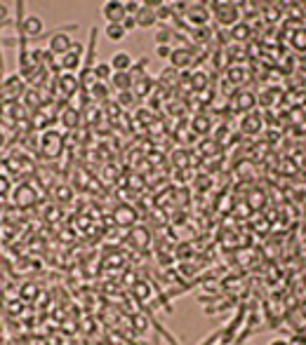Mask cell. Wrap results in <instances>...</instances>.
Here are the masks:
<instances>
[{
    "label": "cell",
    "mask_w": 306,
    "mask_h": 345,
    "mask_svg": "<svg viewBox=\"0 0 306 345\" xmlns=\"http://www.w3.org/2000/svg\"><path fill=\"white\" fill-rule=\"evenodd\" d=\"M233 101H236V108L238 110H243V113H250V110H254V106H257V96L252 94V92H238V94H236V99H233Z\"/></svg>",
    "instance_id": "obj_12"
},
{
    "label": "cell",
    "mask_w": 306,
    "mask_h": 345,
    "mask_svg": "<svg viewBox=\"0 0 306 345\" xmlns=\"http://www.w3.org/2000/svg\"><path fill=\"white\" fill-rule=\"evenodd\" d=\"M135 296L142 298V301H146V298L151 296V289L149 284H144V282H139V284H135Z\"/></svg>",
    "instance_id": "obj_24"
},
{
    "label": "cell",
    "mask_w": 306,
    "mask_h": 345,
    "mask_svg": "<svg viewBox=\"0 0 306 345\" xmlns=\"http://www.w3.org/2000/svg\"><path fill=\"white\" fill-rule=\"evenodd\" d=\"M64 148V139L59 132H45L40 139V153L45 157H57Z\"/></svg>",
    "instance_id": "obj_3"
},
{
    "label": "cell",
    "mask_w": 306,
    "mask_h": 345,
    "mask_svg": "<svg viewBox=\"0 0 306 345\" xmlns=\"http://www.w3.org/2000/svg\"><path fill=\"white\" fill-rule=\"evenodd\" d=\"M207 80H210V78H207V73H203V71H198V73L191 75V87L200 92V89L207 87Z\"/></svg>",
    "instance_id": "obj_23"
},
{
    "label": "cell",
    "mask_w": 306,
    "mask_h": 345,
    "mask_svg": "<svg viewBox=\"0 0 306 345\" xmlns=\"http://www.w3.org/2000/svg\"><path fill=\"white\" fill-rule=\"evenodd\" d=\"M78 120H80V113L75 108H66L64 113H61V125L66 129H73V127H78Z\"/></svg>",
    "instance_id": "obj_19"
},
{
    "label": "cell",
    "mask_w": 306,
    "mask_h": 345,
    "mask_svg": "<svg viewBox=\"0 0 306 345\" xmlns=\"http://www.w3.org/2000/svg\"><path fill=\"white\" fill-rule=\"evenodd\" d=\"M80 56L82 54H78V52H68V54H64L61 56V64H59V68H64V73H73L75 68L80 66Z\"/></svg>",
    "instance_id": "obj_15"
},
{
    "label": "cell",
    "mask_w": 306,
    "mask_h": 345,
    "mask_svg": "<svg viewBox=\"0 0 306 345\" xmlns=\"http://www.w3.org/2000/svg\"><path fill=\"white\" fill-rule=\"evenodd\" d=\"M19 31L24 38H40L42 33H45V24H42L40 17H35V14H28V17H24V21L19 24Z\"/></svg>",
    "instance_id": "obj_7"
},
{
    "label": "cell",
    "mask_w": 306,
    "mask_h": 345,
    "mask_svg": "<svg viewBox=\"0 0 306 345\" xmlns=\"http://www.w3.org/2000/svg\"><path fill=\"white\" fill-rule=\"evenodd\" d=\"M57 87H59V94H61V96H73L75 92L80 89L78 75H73V73H64V75H59V80H57Z\"/></svg>",
    "instance_id": "obj_9"
},
{
    "label": "cell",
    "mask_w": 306,
    "mask_h": 345,
    "mask_svg": "<svg viewBox=\"0 0 306 345\" xmlns=\"http://www.w3.org/2000/svg\"><path fill=\"white\" fill-rule=\"evenodd\" d=\"M3 143H5V136H3V132H0V148H3Z\"/></svg>",
    "instance_id": "obj_40"
},
{
    "label": "cell",
    "mask_w": 306,
    "mask_h": 345,
    "mask_svg": "<svg viewBox=\"0 0 306 345\" xmlns=\"http://www.w3.org/2000/svg\"><path fill=\"white\" fill-rule=\"evenodd\" d=\"M122 28H125L127 33H129V31H135V28H137V19H135V17H125V21H122Z\"/></svg>",
    "instance_id": "obj_31"
},
{
    "label": "cell",
    "mask_w": 306,
    "mask_h": 345,
    "mask_svg": "<svg viewBox=\"0 0 306 345\" xmlns=\"http://www.w3.org/2000/svg\"><path fill=\"white\" fill-rule=\"evenodd\" d=\"M219 148V146H217V143H203V150H205V153H214V150H217Z\"/></svg>",
    "instance_id": "obj_34"
},
{
    "label": "cell",
    "mask_w": 306,
    "mask_h": 345,
    "mask_svg": "<svg viewBox=\"0 0 306 345\" xmlns=\"http://www.w3.org/2000/svg\"><path fill=\"white\" fill-rule=\"evenodd\" d=\"M231 38L233 40H247V38H250V24L238 21V24L231 28Z\"/></svg>",
    "instance_id": "obj_21"
},
{
    "label": "cell",
    "mask_w": 306,
    "mask_h": 345,
    "mask_svg": "<svg viewBox=\"0 0 306 345\" xmlns=\"http://www.w3.org/2000/svg\"><path fill=\"white\" fill-rule=\"evenodd\" d=\"M0 82H3V71H0Z\"/></svg>",
    "instance_id": "obj_41"
},
{
    "label": "cell",
    "mask_w": 306,
    "mask_h": 345,
    "mask_svg": "<svg viewBox=\"0 0 306 345\" xmlns=\"http://www.w3.org/2000/svg\"><path fill=\"white\" fill-rule=\"evenodd\" d=\"M88 92H90V99H92V101H106V99H109V85H106V82H95Z\"/></svg>",
    "instance_id": "obj_17"
},
{
    "label": "cell",
    "mask_w": 306,
    "mask_h": 345,
    "mask_svg": "<svg viewBox=\"0 0 306 345\" xmlns=\"http://www.w3.org/2000/svg\"><path fill=\"white\" fill-rule=\"evenodd\" d=\"M102 14L106 24H122L127 12H125V3L122 0H109V3H104L102 7Z\"/></svg>",
    "instance_id": "obj_5"
},
{
    "label": "cell",
    "mask_w": 306,
    "mask_h": 345,
    "mask_svg": "<svg viewBox=\"0 0 306 345\" xmlns=\"http://www.w3.org/2000/svg\"><path fill=\"white\" fill-rule=\"evenodd\" d=\"M10 193V179L7 176H0V197H5Z\"/></svg>",
    "instance_id": "obj_30"
},
{
    "label": "cell",
    "mask_w": 306,
    "mask_h": 345,
    "mask_svg": "<svg viewBox=\"0 0 306 345\" xmlns=\"http://www.w3.org/2000/svg\"><path fill=\"white\" fill-rule=\"evenodd\" d=\"M261 200H264V197H261V193H252V204H254V207H257Z\"/></svg>",
    "instance_id": "obj_37"
},
{
    "label": "cell",
    "mask_w": 306,
    "mask_h": 345,
    "mask_svg": "<svg viewBox=\"0 0 306 345\" xmlns=\"http://www.w3.org/2000/svg\"><path fill=\"white\" fill-rule=\"evenodd\" d=\"M139 10H142V3H137V0H127V3H125V12H127V17H137Z\"/></svg>",
    "instance_id": "obj_26"
},
{
    "label": "cell",
    "mask_w": 306,
    "mask_h": 345,
    "mask_svg": "<svg viewBox=\"0 0 306 345\" xmlns=\"http://www.w3.org/2000/svg\"><path fill=\"white\" fill-rule=\"evenodd\" d=\"M229 75H231V80H236V82H240V78H243V73H240L238 68H233V71H229Z\"/></svg>",
    "instance_id": "obj_35"
},
{
    "label": "cell",
    "mask_w": 306,
    "mask_h": 345,
    "mask_svg": "<svg viewBox=\"0 0 306 345\" xmlns=\"http://www.w3.org/2000/svg\"><path fill=\"white\" fill-rule=\"evenodd\" d=\"M186 19H189L193 26H205L207 19H210V7H207V3H189V7H186Z\"/></svg>",
    "instance_id": "obj_8"
},
{
    "label": "cell",
    "mask_w": 306,
    "mask_h": 345,
    "mask_svg": "<svg viewBox=\"0 0 306 345\" xmlns=\"http://www.w3.org/2000/svg\"><path fill=\"white\" fill-rule=\"evenodd\" d=\"M111 87L116 89V92H129V89L135 87V80H132V75L129 73H113V78H111Z\"/></svg>",
    "instance_id": "obj_13"
},
{
    "label": "cell",
    "mask_w": 306,
    "mask_h": 345,
    "mask_svg": "<svg viewBox=\"0 0 306 345\" xmlns=\"http://www.w3.org/2000/svg\"><path fill=\"white\" fill-rule=\"evenodd\" d=\"M193 129H196V132H207V129H210V120H207V118H196V120H193Z\"/></svg>",
    "instance_id": "obj_27"
},
{
    "label": "cell",
    "mask_w": 306,
    "mask_h": 345,
    "mask_svg": "<svg viewBox=\"0 0 306 345\" xmlns=\"http://www.w3.org/2000/svg\"><path fill=\"white\" fill-rule=\"evenodd\" d=\"M191 61H193V56H191L189 47H172V54H170L172 68H186Z\"/></svg>",
    "instance_id": "obj_11"
},
{
    "label": "cell",
    "mask_w": 306,
    "mask_h": 345,
    "mask_svg": "<svg viewBox=\"0 0 306 345\" xmlns=\"http://www.w3.org/2000/svg\"><path fill=\"white\" fill-rule=\"evenodd\" d=\"M207 7L212 10V14H214V21H217L219 26H236L238 24V17H240V10L236 3H219V0H212V3H207Z\"/></svg>",
    "instance_id": "obj_1"
},
{
    "label": "cell",
    "mask_w": 306,
    "mask_h": 345,
    "mask_svg": "<svg viewBox=\"0 0 306 345\" xmlns=\"http://www.w3.org/2000/svg\"><path fill=\"white\" fill-rule=\"evenodd\" d=\"M95 75L99 82H111V78H113V68H111L109 61H99V64H95Z\"/></svg>",
    "instance_id": "obj_16"
},
{
    "label": "cell",
    "mask_w": 306,
    "mask_h": 345,
    "mask_svg": "<svg viewBox=\"0 0 306 345\" xmlns=\"http://www.w3.org/2000/svg\"><path fill=\"white\" fill-rule=\"evenodd\" d=\"M240 127H243V132H247V134H254V132H259V127H261V120H259L257 115H245V120L240 122Z\"/></svg>",
    "instance_id": "obj_20"
},
{
    "label": "cell",
    "mask_w": 306,
    "mask_h": 345,
    "mask_svg": "<svg viewBox=\"0 0 306 345\" xmlns=\"http://www.w3.org/2000/svg\"><path fill=\"white\" fill-rule=\"evenodd\" d=\"M7 17H10V7L0 3V24H3V21H7Z\"/></svg>",
    "instance_id": "obj_33"
},
{
    "label": "cell",
    "mask_w": 306,
    "mask_h": 345,
    "mask_svg": "<svg viewBox=\"0 0 306 345\" xmlns=\"http://www.w3.org/2000/svg\"><path fill=\"white\" fill-rule=\"evenodd\" d=\"M271 345H287V343H285V340H273Z\"/></svg>",
    "instance_id": "obj_39"
},
{
    "label": "cell",
    "mask_w": 306,
    "mask_h": 345,
    "mask_svg": "<svg viewBox=\"0 0 306 345\" xmlns=\"http://www.w3.org/2000/svg\"><path fill=\"white\" fill-rule=\"evenodd\" d=\"M12 200H14V204H17V207L28 209V207H33V204L38 202V193H35L33 186L21 183V186H17V188L12 190Z\"/></svg>",
    "instance_id": "obj_2"
},
{
    "label": "cell",
    "mask_w": 306,
    "mask_h": 345,
    "mask_svg": "<svg viewBox=\"0 0 306 345\" xmlns=\"http://www.w3.org/2000/svg\"><path fill=\"white\" fill-rule=\"evenodd\" d=\"M287 345H306V338H304V336H294V338L290 340Z\"/></svg>",
    "instance_id": "obj_36"
},
{
    "label": "cell",
    "mask_w": 306,
    "mask_h": 345,
    "mask_svg": "<svg viewBox=\"0 0 306 345\" xmlns=\"http://www.w3.org/2000/svg\"><path fill=\"white\" fill-rule=\"evenodd\" d=\"M132 103V89L129 92H120V106H129Z\"/></svg>",
    "instance_id": "obj_32"
},
{
    "label": "cell",
    "mask_w": 306,
    "mask_h": 345,
    "mask_svg": "<svg viewBox=\"0 0 306 345\" xmlns=\"http://www.w3.org/2000/svg\"><path fill=\"white\" fill-rule=\"evenodd\" d=\"M71 45H73V40H71V35L66 33V31H57V33H52L50 35V45H48V49L52 52L55 56H64V54H68L71 52Z\"/></svg>",
    "instance_id": "obj_6"
},
{
    "label": "cell",
    "mask_w": 306,
    "mask_h": 345,
    "mask_svg": "<svg viewBox=\"0 0 306 345\" xmlns=\"http://www.w3.org/2000/svg\"><path fill=\"white\" fill-rule=\"evenodd\" d=\"M127 35V31L122 28V24H106V38L111 42H120Z\"/></svg>",
    "instance_id": "obj_18"
},
{
    "label": "cell",
    "mask_w": 306,
    "mask_h": 345,
    "mask_svg": "<svg viewBox=\"0 0 306 345\" xmlns=\"http://www.w3.org/2000/svg\"><path fill=\"white\" fill-rule=\"evenodd\" d=\"M135 211L127 209V207H120V209L116 211V223L120 225H129V223H135Z\"/></svg>",
    "instance_id": "obj_22"
},
{
    "label": "cell",
    "mask_w": 306,
    "mask_h": 345,
    "mask_svg": "<svg viewBox=\"0 0 306 345\" xmlns=\"http://www.w3.org/2000/svg\"><path fill=\"white\" fill-rule=\"evenodd\" d=\"M24 92L21 75H10L5 82H0V101H14Z\"/></svg>",
    "instance_id": "obj_4"
},
{
    "label": "cell",
    "mask_w": 306,
    "mask_h": 345,
    "mask_svg": "<svg viewBox=\"0 0 306 345\" xmlns=\"http://www.w3.org/2000/svg\"><path fill=\"white\" fill-rule=\"evenodd\" d=\"M137 28H151V26H156V12L153 10H149V7H144L142 5V10L137 12Z\"/></svg>",
    "instance_id": "obj_14"
},
{
    "label": "cell",
    "mask_w": 306,
    "mask_h": 345,
    "mask_svg": "<svg viewBox=\"0 0 306 345\" xmlns=\"http://www.w3.org/2000/svg\"><path fill=\"white\" fill-rule=\"evenodd\" d=\"M28 345H48V343H45V340H38V338H35V340H31Z\"/></svg>",
    "instance_id": "obj_38"
},
{
    "label": "cell",
    "mask_w": 306,
    "mask_h": 345,
    "mask_svg": "<svg viewBox=\"0 0 306 345\" xmlns=\"http://www.w3.org/2000/svg\"><path fill=\"white\" fill-rule=\"evenodd\" d=\"M111 68H113V73H129L132 66H135V59L129 52H116V54L111 56Z\"/></svg>",
    "instance_id": "obj_10"
},
{
    "label": "cell",
    "mask_w": 306,
    "mask_h": 345,
    "mask_svg": "<svg viewBox=\"0 0 306 345\" xmlns=\"http://www.w3.org/2000/svg\"><path fill=\"white\" fill-rule=\"evenodd\" d=\"M292 45L297 49H306V31H297V33H294Z\"/></svg>",
    "instance_id": "obj_25"
},
{
    "label": "cell",
    "mask_w": 306,
    "mask_h": 345,
    "mask_svg": "<svg viewBox=\"0 0 306 345\" xmlns=\"http://www.w3.org/2000/svg\"><path fill=\"white\" fill-rule=\"evenodd\" d=\"M135 237H137V242L142 244V247H144V244H146V242H149V233H146V230H142V228H139V230H135V233H132V240H135Z\"/></svg>",
    "instance_id": "obj_29"
},
{
    "label": "cell",
    "mask_w": 306,
    "mask_h": 345,
    "mask_svg": "<svg viewBox=\"0 0 306 345\" xmlns=\"http://www.w3.org/2000/svg\"><path fill=\"white\" fill-rule=\"evenodd\" d=\"M170 54H172V45H158L156 47L158 59H170Z\"/></svg>",
    "instance_id": "obj_28"
}]
</instances>
